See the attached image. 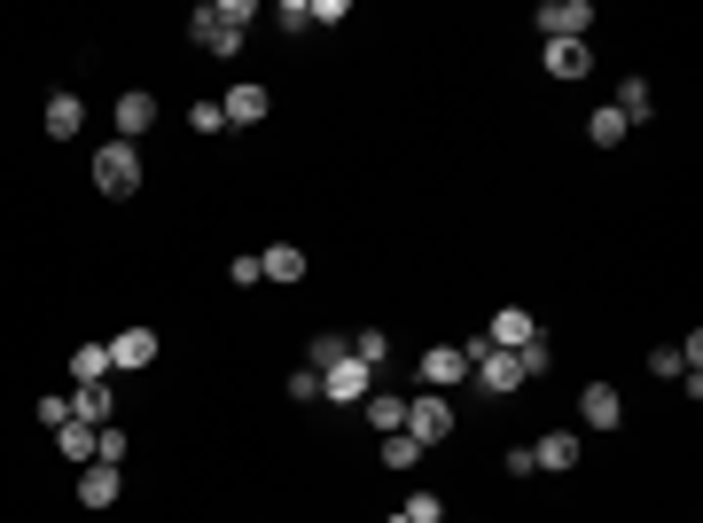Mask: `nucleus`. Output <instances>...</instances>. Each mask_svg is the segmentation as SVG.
<instances>
[{
  "label": "nucleus",
  "mask_w": 703,
  "mask_h": 523,
  "mask_svg": "<svg viewBox=\"0 0 703 523\" xmlns=\"http://www.w3.org/2000/svg\"><path fill=\"white\" fill-rule=\"evenodd\" d=\"M156 126V95H149V86H126V95H118V141H141Z\"/></svg>",
  "instance_id": "obj_10"
},
{
  "label": "nucleus",
  "mask_w": 703,
  "mask_h": 523,
  "mask_svg": "<svg viewBox=\"0 0 703 523\" xmlns=\"http://www.w3.org/2000/svg\"><path fill=\"white\" fill-rule=\"evenodd\" d=\"M532 336H540V320H532V313H523V305H500V313H493V336H485V344H493V352H523Z\"/></svg>",
  "instance_id": "obj_7"
},
{
  "label": "nucleus",
  "mask_w": 703,
  "mask_h": 523,
  "mask_svg": "<svg viewBox=\"0 0 703 523\" xmlns=\"http://www.w3.org/2000/svg\"><path fill=\"white\" fill-rule=\"evenodd\" d=\"M532 461H540V469H555V477H563V469H578V438H571V429H548V438L532 446Z\"/></svg>",
  "instance_id": "obj_15"
},
{
  "label": "nucleus",
  "mask_w": 703,
  "mask_h": 523,
  "mask_svg": "<svg viewBox=\"0 0 703 523\" xmlns=\"http://www.w3.org/2000/svg\"><path fill=\"white\" fill-rule=\"evenodd\" d=\"M469 375L493 391V399H508L516 383H523V368H516V352H493V344H469Z\"/></svg>",
  "instance_id": "obj_4"
},
{
  "label": "nucleus",
  "mask_w": 703,
  "mask_h": 523,
  "mask_svg": "<svg viewBox=\"0 0 703 523\" xmlns=\"http://www.w3.org/2000/svg\"><path fill=\"white\" fill-rule=\"evenodd\" d=\"M586 70H594L586 40H548V78H563V86H571V78H586Z\"/></svg>",
  "instance_id": "obj_14"
},
{
  "label": "nucleus",
  "mask_w": 703,
  "mask_h": 523,
  "mask_svg": "<svg viewBox=\"0 0 703 523\" xmlns=\"http://www.w3.org/2000/svg\"><path fill=\"white\" fill-rule=\"evenodd\" d=\"M336 360H352V336H313V375L336 368Z\"/></svg>",
  "instance_id": "obj_25"
},
{
  "label": "nucleus",
  "mask_w": 703,
  "mask_h": 523,
  "mask_svg": "<svg viewBox=\"0 0 703 523\" xmlns=\"http://www.w3.org/2000/svg\"><path fill=\"white\" fill-rule=\"evenodd\" d=\"M399 429H407V438H414L422 454H430V446H446V438H454V406H446V391L407 399V422H399Z\"/></svg>",
  "instance_id": "obj_2"
},
{
  "label": "nucleus",
  "mask_w": 703,
  "mask_h": 523,
  "mask_svg": "<svg viewBox=\"0 0 703 523\" xmlns=\"http://www.w3.org/2000/svg\"><path fill=\"white\" fill-rule=\"evenodd\" d=\"M156 360V328H126V336H110V368H149Z\"/></svg>",
  "instance_id": "obj_11"
},
{
  "label": "nucleus",
  "mask_w": 703,
  "mask_h": 523,
  "mask_svg": "<svg viewBox=\"0 0 703 523\" xmlns=\"http://www.w3.org/2000/svg\"><path fill=\"white\" fill-rule=\"evenodd\" d=\"M40 422H47V429H63V422H71V399H63V391H55V399H40Z\"/></svg>",
  "instance_id": "obj_33"
},
{
  "label": "nucleus",
  "mask_w": 703,
  "mask_h": 523,
  "mask_svg": "<svg viewBox=\"0 0 703 523\" xmlns=\"http://www.w3.org/2000/svg\"><path fill=\"white\" fill-rule=\"evenodd\" d=\"M258 282H305V250H298V242L258 250Z\"/></svg>",
  "instance_id": "obj_13"
},
{
  "label": "nucleus",
  "mask_w": 703,
  "mask_h": 523,
  "mask_svg": "<svg viewBox=\"0 0 703 523\" xmlns=\"http://www.w3.org/2000/svg\"><path fill=\"white\" fill-rule=\"evenodd\" d=\"M586 141L618 149V141H626V118H618V110H594V118H586Z\"/></svg>",
  "instance_id": "obj_21"
},
{
  "label": "nucleus",
  "mask_w": 703,
  "mask_h": 523,
  "mask_svg": "<svg viewBox=\"0 0 703 523\" xmlns=\"http://www.w3.org/2000/svg\"><path fill=\"white\" fill-rule=\"evenodd\" d=\"M71 375H78V391L102 383V375H110V344H78V352H71Z\"/></svg>",
  "instance_id": "obj_18"
},
{
  "label": "nucleus",
  "mask_w": 703,
  "mask_h": 523,
  "mask_svg": "<svg viewBox=\"0 0 703 523\" xmlns=\"http://www.w3.org/2000/svg\"><path fill=\"white\" fill-rule=\"evenodd\" d=\"M78 126H86V102H78V95H55V102H47V133H55V141H71Z\"/></svg>",
  "instance_id": "obj_19"
},
{
  "label": "nucleus",
  "mask_w": 703,
  "mask_h": 523,
  "mask_svg": "<svg viewBox=\"0 0 703 523\" xmlns=\"http://www.w3.org/2000/svg\"><path fill=\"white\" fill-rule=\"evenodd\" d=\"M368 422H376V429H383V438H391V429L407 422V399H383V391H376V399H368Z\"/></svg>",
  "instance_id": "obj_24"
},
{
  "label": "nucleus",
  "mask_w": 703,
  "mask_h": 523,
  "mask_svg": "<svg viewBox=\"0 0 703 523\" xmlns=\"http://www.w3.org/2000/svg\"><path fill=\"white\" fill-rule=\"evenodd\" d=\"M188 126H196V133H219V126H227V110H219V102H196V110H188Z\"/></svg>",
  "instance_id": "obj_30"
},
{
  "label": "nucleus",
  "mask_w": 703,
  "mask_h": 523,
  "mask_svg": "<svg viewBox=\"0 0 703 523\" xmlns=\"http://www.w3.org/2000/svg\"><path fill=\"white\" fill-rule=\"evenodd\" d=\"M227 126H258V118H267V86H227Z\"/></svg>",
  "instance_id": "obj_16"
},
{
  "label": "nucleus",
  "mask_w": 703,
  "mask_h": 523,
  "mask_svg": "<svg viewBox=\"0 0 703 523\" xmlns=\"http://www.w3.org/2000/svg\"><path fill=\"white\" fill-rule=\"evenodd\" d=\"M290 399H305V406H313V399H321V375H313V368H298V375H290Z\"/></svg>",
  "instance_id": "obj_32"
},
{
  "label": "nucleus",
  "mask_w": 703,
  "mask_h": 523,
  "mask_svg": "<svg viewBox=\"0 0 703 523\" xmlns=\"http://www.w3.org/2000/svg\"><path fill=\"white\" fill-rule=\"evenodd\" d=\"M55 438H63V461H95V422H63Z\"/></svg>",
  "instance_id": "obj_20"
},
{
  "label": "nucleus",
  "mask_w": 703,
  "mask_h": 523,
  "mask_svg": "<svg viewBox=\"0 0 703 523\" xmlns=\"http://www.w3.org/2000/svg\"><path fill=\"white\" fill-rule=\"evenodd\" d=\"M586 24H594L586 0H548V9H540V32L548 40H586Z\"/></svg>",
  "instance_id": "obj_9"
},
{
  "label": "nucleus",
  "mask_w": 703,
  "mask_h": 523,
  "mask_svg": "<svg viewBox=\"0 0 703 523\" xmlns=\"http://www.w3.org/2000/svg\"><path fill=\"white\" fill-rule=\"evenodd\" d=\"M368 383H376V375H368L360 360H336V368H321V399H336V406H360V399H368Z\"/></svg>",
  "instance_id": "obj_6"
},
{
  "label": "nucleus",
  "mask_w": 703,
  "mask_h": 523,
  "mask_svg": "<svg viewBox=\"0 0 703 523\" xmlns=\"http://www.w3.org/2000/svg\"><path fill=\"white\" fill-rule=\"evenodd\" d=\"M649 368H657V375H688V352H680V344H657Z\"/></svg>",
  "instance_id": "obj_28"
},
{
  "label": "nucleus",
  "mask_w": 703,
  "mask_h": 523,
  "mask_svg": "<svg viewBox=\"0 0 703 523\" xmlns=\"http://www.w3.org/2000/svg\"><path fill=\"white\" fill-rule=\"evenodd\" d=\"M469 375V344H430V352H422V383L430 391H454Z\"/></svg>",
  "instance_id": "obj_5"
},
{
  "label": "nucleus",
  "mask_w": 703,
  "mask_h": 523,
  "mask_svg": "<svg viewBox=\"0 0 703 523\" xmlns=\"http://www.w3.org/2000/svg\"><path fill=\"white\" fill-rule=\"evenodd\" d=\"M399 523H407V515H399Z\"/></svg>",
  "instance_id": "obj_34"
},
{
  "label": "nucleus",
  "mask_w": 703,
  "mask_h": 523,
  "mask_svg": "<svg viewBox=\"0 0 703 523\" xmlns=\"http://www.w3.org/2000/svg\"><path fill=\"white\" fill-rule=\"evenodd\" d=\"M95 188H102V196H133V188H141V156H133V141L95 149Z\"/></svg>",
  "instance_id": "obj_3"
},
{
  "label": "nucleus",
  "mask_w": 703,
  "mask_h": 523,
  "mask_svg": "<svg viewBox=\"0 0 703 523\" xmlns=\"http://www.w3.org/2000/svg\"><path fill=\"white\" fill-rule=\"evenodd\" d=\"M422 461V446L407 438V429H391V438H383V469H414Z\"/></svg>",
  "instance_id": "obj_22"
},
{
  "label": "nucleus",
  "mask_w": 703,
  "mask_h": 523,
  "mask_svg": "<svg viewBox=\"0 0 703 523\" xmlns=\"http://www.w3.org/2000/svg\"><path fill=\"white\" fill-rule=\"evenodd\" d=\"M250 24H258L250 0H212V9H196V17H188V32H196V47H204V55H235Z\"/></svg>",
  "instance_id": "obj_1"
},
{
  "label": "nucleus",
  "mask_w": 703,
  "mask_h": 523,
  "mask_svg": "<svg viewBox=\"0 0 703 523\" xmlns=\"http://www.w3.org/2000/svg\"><path fill=\"white\" fill-rule=\"evenodd\" d=\"M500 469H508V477H532L540 461H532V446H508V454H500Z\"/></svg>",
  "instance_id": "obj_31"
},
{
  "label": "nucleus",
  "mask_w": 703,
  "mask_h": 523,
  "mask_svg": "<svg viewBox=\"0 0 703 523\" xmlns=\"http://www.w3.org/2000/svg\"><path fill=\"white\" fill-rule=\"evenodd\" d=\"M578 414H586V429H618V422H626L618 383H586V391H578Z\"/></svg>",
  "instance_id": "obj_8"
},
{
  "label": "nucleus",
  "mask_w": 703,
  "mask_h": 523,
  "mask_svg": "<svg viewBox=\"0 0 703 523\" xmlns=\"http://www.w3.org/2000/svg\"><path fill=\"white\" fill-rule=\"evenodd\" d=\"M516 368H523V383H532V375H548V344L532 336V344H523V352H516Z\"/></svg>",
  "instance_id": "obj_29"
},
{
  "label": "nucleus",
  "mask_w": 703,
  "mask_h": 523,
  "mask_svg": "<svg viewBox=\"0 0 703 523\" xmlns=\"http://www.w3.org/2000/svg\"><path fill=\"white\" fill-rule=\"evenodd\" d=\"M407 523H446V508H437V492H407Z\"/></svg>",
  "instance_id": "obj_27"
},
{
  "label": "nucleus",
  "mask_w": 703,
  "mask_h": 523,
  "mask_svg": "<svg viewBox=\"0 0 703 523\" xmlns=\"http://www.w3.org/2000/svg\"><path fill=\"white\" fill-rule=\"evenodd\" d=\"M609 110H618L626 126H641V118L657 110V95H649V78H618V102H609Z\"/></svg>",
  "instance_id": "obj_17"
},
{
  "label": "nucleus",
  "mask_w": 703,
  "mask_h": 523,
  "mask_svg": "<svg viewBox=\"0 0 703 523\" xmlns=\"http://www.w3.org/2000/svg\"><path fill=\"white\" fill-rule=\"evenodd\" d=\"M78 508H118V469L110 461H86L78 469Z\"/></svg>",
  "instance_id": "obj_12"
},
{
  "label": "nucleus",
  "mask_w": 703,
  "mask_h": 523,
  "mask_svg": "<svg viewBox=\"0 0 703 523\" xmlns=\"http://www.w3.org/2000/svg\"><path fill=\"white\" fill-rule=\"evenodd\" d=\"M383 352H391V336H376V328H368V336H352V360H360L368 375L383 368Z\"/></svg>",
  "instance_id": "obj_23"
},
{
  "label": "nucleus",
  "mask_w": 703,
  "mask_h": 523,
  "mask_svg": "<svg viewBox=\"0 0 703 523\" xmlns=\"http://www.w3.org/2000/svg\"><path fill=\"white\" fill-rule=\"evenodd\" d=\"M95 461H110V469L126 461V429H118V422H102V429H95Z\"/></svg>",
  "instance_id": "obj_26"
}]
</instances>
